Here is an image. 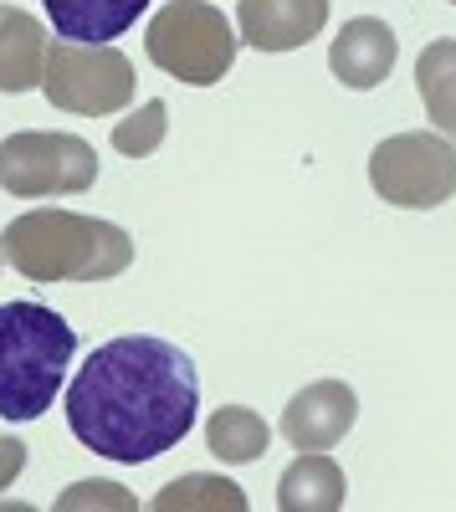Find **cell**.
<instances>
[{"mask_svg":"<svg viewBox=\"0 0 456 512\" xmlns=\"http://www.w3.org/2000/svg\"><path fill=\"white\" fill-rule=\"evenodd\" d=\"M200 410L195 359L154 333H123L67 384V425L93 456L144 466L180 446Z\"/></svg>","mask_w":456,"mask_h":512,"instance_id":"6da1fadb","label":"cell"},{"mask_svg":"<svg viewBox=\"0 0 456 512\" xmlns=\"http://www.w3.org/2000/svg\"><path fill=\"white\" fill-rule=\"evenodd\" d=\"M0 251L26 282H108L134 267L129 231L62 205L16 216L0 236Z\"/></svg>","mask_w":456,"mask_h":512,"instance_id":"7a4b0ae2","label":"cell"},{"mask_svg":"<svg viewBox=\"0 0 456 512\" xmlns=\"http://www.w3.org/2000/svg\"><path fill=\"white\" fill-rule=\"evenodd\" d=\"M77 328L47 303H0V415L11 425L47 415L67 384Z\"/></svg>","mask_w":456,"mask_h":512,"instance_id":"3957f363","label":"cell"},{"mask_svg":"<svg viewBox=\"0 0 456 512\" xmlns=\"http://www.w3.org/2000/svg\"><path fill=\"white\" fill-rule=\"evenodd\" d=\"M144 47H149V62L159 72H170L175 82H190V88H211L236 62L231 21L211 0H164L149 16Z\"/></svg>","mask_w":456,"mask_h":512,"instance_id":"277c9868","label":"cell"},{"mask_svg":"<svg viewBox=\"0 0 456 512\" xmlns=\"http://www.w3.org/2000/svg\"><path fill=\"white\" fill-rule=\"evenodd\" d=\"M98 185V149L77 134L52 128H26V134L0 139V190L16 200H47V195H82Z\"/></svg>","mask_w":456,"mask_h":512,"instance_id":"5b68a950","label":"cell"},{"mask_svg":"<svg viewBox=\"0 0 456 512\" xmlns=\"http://www.w3.org/2000/svg\"><path fill=\"white\" fill-rule=\"evenodd\" d=\"M369 185L400 210H436L456 195V144L436 128L390 134L369 154Z\"/></svg>","mask_w":456,"mask_h":512,"instance_id":"8992f818","label":"cell"},{"mask_svg":"<svg viewBox=\"0 0 456 512\" xmlns=\"http://www.w3.org/2000/svg\"><path fill=\"white\" fill-rule=\"evenodd\" d=\"M41 93L52 108L77 118H108L134 98V62L118 47H82V41H57L47 47V72Z\"/></svg>","mask_w":456,"mask_h":512,"instance_id":"52a82bcc","label":"cell"},{"mask_svg":"<svg viewBox=\"0 0 456 512\" xmlns=\"http://www.w3.org/2000/svg\"><path fill=\"white\" fill-rule=\"evenodd\" d=\"M354 415H359V400H354L349 384L344 379H318V384H308V390H298L287 400L277 431L298 451H328L354 431Z\"/></svg>","mask_w":456,"mask_h":512,"instance_id":"ba28073f","label":"cell"},{"mask_svg":"<svg viewBox=\"0 0 456 512\" xmlns=\"http://www.w3.org/2000/svg\"><path fill=\"white\" fill-rule=\"evenodd\" d=\"M236 26L257 52H298L328 26V0H236Z\"/></svg>","mask_w":456,"mask_h":512,"instance_id":"9c48e42d","label":"cell"},{"mask_svg":"<svg viewBox=\"0 0 456 512\" xmlns=\"http://www.w3.org/2000/svg\"><path fill=\"white\" fill-rule=\"evenodd\" d=\"M395 57H400L395 31L380 16H354L334 36V47H328V72H334L344 88L369 93V88H380V82L395 72Z\"/></svg>","mask_w":456,"mask_h":512,"instance_id":"30bf717a","label":"cell"},{"mask_svg":"<svg viewBox=\"0 0 456 512\" xmlns=\"http://www.w3.org/2000/svg\"><path fill=\"white\" fill-rule=\"evenodd\" d=\"M41 11L62 31V41L108 47L149 11V0H41Z\"/></svg>","mask_w":456,"mask_h":512,"instance_id":"8fae6325","label":"cell"},{"mask_svg":"<svg viewBox=\"0 0 456 512\" xmlns=\"http://www.w3.org/2000/svg\"><path fill=\"white\" fill-rule=\"evenodd\" d=\"M47 72V31L36 16L0 6V93H31Z\"/></svg>","mask_w":456,"mask_h":512,"instance_id":"7c38bea8","label":"cell"},{"mask_svg":"<svg viewBox=\"0 0 456 512\" xmlns=\"http://www.w3.org/2000/svg\"><path fill=\"white\" fill-rule=\"evenodd\" d=\"M344 466L323 451H303L277 482V507L282 512H339L344 507Z\"/></svg>","mask_w":456,"mask_h":512,"instance_id":"4fadbf2b","label":"cell"},{"mask_svg":"<svg viewBox=\"0 0 456 512\" xmlns=\"http://www.w3.org/2000/svg\"><path fill=\"white\" fill-rule=\"evenodd\" d=\"M267 441H272V425L252 405H221L211 420H205V446H211V456L226 461V466L262 461Z\"/></svg>","mask_w":456,"mask_h":512,"instance_id":"5bb4252c","label":"cell"},{"mask_svg":"<svg viewBox=\"0 0 456 512\" xmlns=\"http://www.w3.org/2000/svg\"><path fill=\"white\" fill-rule=\"evenodd\" d=\"M416 88L426 103V118L436 123V134L456 144V41L441 36L416 57Z\"/></svg>","mask_w":456,"mask_h":512,"instance_id":"9a60e30c","label":"cell"},{"mask_svg":"<svg viewBox=\"0 0 456 512\" xmlns=\"http://www.w3.org/2000/svg\"><path fill=\"white\" fill-rule=\"evenodd\" d=\"M154 512H180V507H221V512H246V492L226 477H205V472H190V477H175L154 502Z\"/></svg>","mask_w":456,"mask_h":512,"instance_id":"2e32d148","label":"cell"},{"mask_svg":"<svg viewBox=\"0 0 456 512\" xmlns=\"http://www.w3.org/2000/svg\"><path fill=\"white\" fill-rule=\"evenodd\" d=\"M164 118H170V108H164L159 98H149L139 113H129V118L113 128V149L129 154V159H149L164 144Z\"/></svg>","mask_w":456,"mask_h":512,"instance_id":"e0dca14e","label":"cell"},{"mask_svg":"<svg viewBox=\"0 0 456 512\" xmlns=\"http://www.w3.org/2000/svg\"><path fill=\"white\" fill-rule=\"evenodd\" d=\"M57 507H62V512H67V507H134V497L123 492V487H113V482H82V487L62 492Z\"/></svg>","mask_w":456,"mask_h":512,"instance_id":"ac0fdd59","label":"cell"},{"mask_svg":"<svg viewBox=\"0 0 456 512\" xmlns=\"http://www.w3.org/2000/svg\"><path fill=\"white\" fill-rule=\"evenodd\" d=\"M21 472H26V446L16 436H0V492H6Z\"/></svg>","mask_w":456,"mask_h":512,"instance_id":"d6986e66","label":"cell"},{"mask_svg":"<svg viewBox=\"0 0 456 512\" xmlns=\"http://www.w3.org/2000/svg\"><path fill=\"white\" fill-rule=\"evenodd\" d=\"M0 262H6V251H0Z\"/></svg>","mask_w":456,"mask_h":512,"instance_id":"ffe728a7","label":"cell"},{"mask_svg":"<svg viewBox=\"0 0 456 512\" xmlns=\"http://www.w3.org/2000/svg\"><path fill=\"white\" fill-rule=\"evenodd\" d=\"M451 6H456V0H451Z\"/></svg>","mask_w":456,"mask_h":512,"instance_id":"44dd1931","label":"cell"}]
</instances>
